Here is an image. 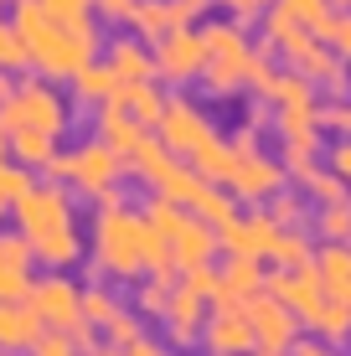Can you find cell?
Segmentation results:
<instances>
[{
	"mask_svg": "<svg viewBox=\"0 0 351 356\" xmlns=\"http://www.w3.org/2000/svg\"><path fill=\"white\" fill-rule=\"evenodd\" d=\"M176 165H181V155L161 140V134H155V140L145 134V140L135 145V155H129V176H140L150 191H161L165 181H171V170H176Z\"/></svg>",
	"mask_w": 351,
	"mask_h": 356,
	"instance_id": "obj_19",
	"label": "cell"
},
{
	"mask_svg": "<svg viewBox=\"0 0 351 356\" xmlns=\"http://www.w3.org/2000/svg\"><path fill=\"white\" fill-rule=\"evenodd\" d=\"M320 232V243H351V202H320V212L310 217Z\"/></svg>",
	"mask_w": 351,
	"mask_h": 356,
	"instance_id": "obj_29",
	"label": "cell"
},
{
	"mask_svg": "<svg viewBox=\"0 0 351 356\" xmlns=\"http://www.w3.org/2000/svg\"><path fill=\"white\" fill-rule=\"evenodd\" d=\"M191 212H197V217H207V222H212V227H222V222H227V217H233V212H238V196H233V191H227V186H217V181H212V186H207V191H202V196H197V207H191Z\"/></svg>",
	"mask_w": 351,
	"mask_h": 356,
	"instance_id": "obj_33",
	"label": "cell"
},
{
	"mask_svg": "<svg viewBox=\"0 0 351 356\" xmlns=\"http://www.w3.org/2000/svg\"><path fill=\"white\" fill-rule=\"evenodd\" d=\"M263 259H253V253H227V268L217 274V294L212 305L217 310H233V305H248L253 294L263 289Z\"/></svg>",
	"mask_w": 351,
	"mask_h": 356,
	"instance_id": "obj_16",
	"label": "cell"
},
{
	"mask_svg": "<svg viewBox=\"0 0 351 356\" xmlns=\"http://www.w3.org/2000/svg\"><path fill=\"white\" fill-rule=\"evenodd\" d=\"M108 104H124L145 129H155V124H161V114H165V93L155 88V78H145V83H119Z\"/></svg>",
	"mask_w": 351,
	"mask_h": 356,
	"instance_id": "obj_24",
	"label": "cell"
},
{
	"mask_svg": "<svg viewBox=\"0 0 351 356\" xmlns=\"http://www.w3.org/2000/svg\"><path fill=\"white\" fill-rule=\"evenodd\" d=\"M202 346H207V356H253L259 351V336H253L243 305L207 315V321H202Z\"/></svg>",
	"mask_w": 351,
	"mask_h": 356,
	"instance_id": "obj_14",
	"label": "cell"
},
{
	"mask_svg": "<svg viewBox=\"0 0 351 356\" xmlns=\"http://www.w3.org/2000/svg\"><path fill=\"white\" fill-rule=\"evenodd\" d=\"M300 186H305L310 202H341V196H351V191H346V181L336 176V170H320V165H310Z\"/></svg>",
	"mask_w": 351,
	"mask_h": 356,
	"instance_id": "obj_35",
	"label": "cell"
},
{
	"mask_svg": "<svg viewBox=\"0 0 351 356\" xmlns=\"http://www.w3.org/2000/svg\"><path fill=\"white\" fill-rule=\"evenodd\" d=\"M310 268L320 274V284L336 294L341 305H351V243H320Z\"/></svg>",
	"mask_w": 351,
	"mask_h": 356,
	"instance_id": "obj_22",
	"label": "cell"
},
{
	"mask_svg": "<svg viewBox=\"0 0 351 356\" xmlns=\"http://www.w3.org/2000/svg\"><path fill=\"white\" fill-rule=\"evenodd\" d=\"M42 330L47 325L31 310V300H0V351H31Z\"/></svg>",
	"mask_w": 351,
	"mask_h": 356,
	"instance_id": "obj_20",
	"label": "cell"
},
{
	"mask_svg": "<svg viewBox=\"0 0 351 356\" xmlns=\"http://www.w3.org/2000/svg\"><path fill=\"white\" fill-rule=\"evenodd\" d=\"M26 300L42 315V325H52V330H72L83 321V289L67 279V268H52L47 279H36Z\"/></svg>",
	"mask_w": 351,
	"mask_h": 356,
	"instance_id": "obj_11",
	"label": "cell"
},
{
	"mask_svg": "<svg viewBox=\"0 0 351 356\" xmlns=\"http://www.w3.org/2000/svg\"><path fill=\"white\" fill-rule=\"evenodd\" d=\"M161 140L171 145V150L181 155L186 165H197L202 155L217 145V129H212V119L202 114L197 104H186V98H165V114H161Z\"/></svg>",
	"mask_w": 351,
	"mask_h": 356,
	"instance_id": "obj_10",
	"label": "cell"
},
{
	"mask_svg": "<svg viewBox=\"0 0 351 356\" xmlns=\"http://www.w3.org/2000/svg\"><path fill=\"white\" fill-rule=\"evenodd\" d=\"M93 16H99V21H114V26H129L135 0H93Z\"/></svg>",
	"mask_w": 351,
	"mask_h": 356,
	"instance_id": "obj_43",
	"label": "cell"
},
{
	"mask_svg": "<svg viewBox=\"0 0 351 356\" xmlns=\"http://www.w3.org/2000/svg\"><path fill=\"white\" fill-rule=\"evenodd\" d=\"M124 356H171V351H165V346H161V341H150V336H140V341H129V346H124Z\"/></svg>",
	"mask_w": 351,
	"mask_h": 356,
	"instance_id": "obj_48",
	"label": "cell"
},
{
	"mask_svg": "<svg viewBox=\"0 0 351 356\" xmlns=\"http://www.w3.org/2000/svg\"><path fill=\"white\" fill-rule=\"evenodd\" d=\"M104 63H108V72H114L119 83H145V78H155L150 42H140V36H124V42H114Z\"/></svg>",
	"mask_w": 351,
	"mask_h": 356,
	"instance_id": "obj_23",
	"label": "cell"
},
{
	"mask_svg": "<svg viewBox=\"0 0 351 356\" xmlns=\"http://www.w3.org/2000/svg\"><path fill=\"white\" fill-rule=\"evenodd\" d=\"M104 336H108V341H114V346H119V351H124V346H129V341H140V336H145V330H140V321H135V315H129V310H119V315H114V321H108V325H104Z\"/></svg>",
	"mask_w": 351,
	"mask_h": 356,
	"instance_id": "obj_41",
	"label": "cell"
},
{
	"mask_svg": "<svg viewBox=\"0 0 351 356\" xmlns=\"http://www.w3.org/2000/svg\"><path fill=\"white\" fill-rule=\"evenodd\" d=\"M263 212H269L279 227H300V222H305V202H300V196H279V191H274Z\"/></svg>",
	"mask_w": 351,
	"mask_h": 356,
	"instance_id": "obj_39",
	"label": "cell"
},
{
	"mask_svg": "<svg viewBox=\"0 0 351 356\" xmlns=\"http://www.w3.org/2000/svg\"><path fill=\"white\" fill-rule=\"evenodd\" d=\"M289 356H341V346H325V341L316 336V341H295Z\"/></svg>",
	"mask_w": 351,
	"mask_h": 356,
	"instance_id": "obj_47",
	"label": "cell"
},
{
	"mask_svg": "<svg viewBox=\"0 0 351 356\" xmlns=\"http://www.w3.org/2000/svg\"><path fill=\"white\" fill-rule=\"evenodd\" d=\"M21 63H26V42H21L16 26H6V21H0V72H16Z\"/></svg>",
	"mask_w": 351,
	"mask_h": 356,
	"instance_id": "obj_38",
	"label": "cell"
},
{
	"mask_svg": "<svg viewBox=\"0 0 351 356\" xmlns=\"http://www.w3.org/2000/svg\"><path fill=\"white\" fill-rule=\"evenodd\" d=\"M171 253H176V274H181V268L212 264L217 253H222V243H217V227L207 222V217L186 212V217H181V227L171 232Z\"/></svg>",
	"mask_w": 351,
	"mask_h": 356,
	"instance_id": "obj_17",
	"label": "cell"
},
{
	"mask_svg": "<svg viewBox=\"0 0 351 356\" xmlns=\"http://www.w3.org/2000/svg\"><path fill=\"white\" fill-rule=\"evenodd\" d=\"M202 36H207V67H202V78H197L202 93L207 98L243 93L253 67H259V57H263V47H253L238 21H217V26H207Z\"/></svg>",
	"mask_w": 351,
	"mask_h": 356,
	"instance_id": "obj_5",
	"label": "cell"
},
{
	"mask_svg": "<svg viewBox=\"0 0 351 356\" xmlns=\"http://www.w3.org/2000/svg\"><path fill=\"white\" fill-rule=\"evenodd\" d=\"M6 140H10V155H16V161L26 165V170H47V161L57 155V134L36 129V124H21V129H10Z\"/></svg>",
	"mask_w": 351,
	"mask_h": 356,
	"instance_id": "obj_25",
	"label": "cell"
},
{
	"mask_svg": "<svg viewBox=\"0 0 351 356\" xmlns=\"http://www.w3.org/2000/svg\"><path fill=\"white\" fill-rule=\"evenodd\" d=\"M47 176L72 186V191H83V196H104L108 186H119V181L129 176V161L114 150V145L93 140V145H78L72 155L57 150L52 161H47Z\"/></svg>",
	"mask_w": 351,
	"mask_h": 356,
	"instance_id": "obj_7",
	"label": "cell"
},
{
	"mask_svg": "<svg viewBox=\"0 0 351 356\" xmlns=\"http://www.w3.org/2000/svg\"><path fill=\"white\" fill-rule=\"evenodd\" d=\"M6 155H10V140H6V129H0V161H6Z\"/></svg>",
	"mask_w": 351,
	"mask_h": 356,
	"instance_id": "obj_50",
	"label": "cell"
},
{
	"mask_svg": "<svg viewBox=\"0 0 351 356\" xmlns=\"http://www.w3.org/2000/svg\"><path fill=\"white\" fill-rule=\"evenodd\" d=\"M320 129H336L341 140H351V104L346 98H336V104L320 108Z\"/></svg>",
	"mask_w": 351,
	"mask_h": 356,
	"instance_id": "obj_42",
	"label": "cell"
},
{
	"mask_svg": "<svg viewBox=\"0 0 351 356\" xmlns=\"http://www.w3.org/2000/svg\"><path fill=\"white\" fill-rule=\"evenodd\" d=\"M31 356H83V351H78V341H72V330H52L47 325L42 336L31 341Z\"/></svg>",
	"mask_w": 351,
	"mask_h": 356,
	"instance_id": "obj_36",
	"label": "cell"
},
{
	"mask_svg": "<svg viewBox=\"0 0 351 356\" xmlns=\"http://www.w3.org/2000/svg\"><path fill=\"white\" fill-rule=\"evenodd\" d=\"M21 124H36V129H47V134H63L67 129V104H63V93L52 88V78H26V83H16V93L0 104V129H21Z\"/></svg>",
	"mask_w": 351,
	"mask_h": 356,
	"instance_id": "obj_8",
	"label": "cell"
},
{
	"mask_svg": "<svg viewBox=\"0 0 351 356\" xmlns=\"http://www.w3.org/2000/svg\"><path fill=\"white\" fill-rule=\"evenodd\" d=\"M227 10H233V21L238 26H248V21H263V10L274 6V0H222Z\"/></svg>",
	"mask_w": 351,
	"mask_h": 356,
	"instance_id": "obj_44",
	"label": "cell"
},
{
	"mask_svg": "<svg viewBox=\"0 0 351 356\" xmlns=\"http://www.w3.org/2000/svg\"><path fill=\"white\" fill-rule=\"evenodd\" d=\"M274 6L289 10V16L300 21V26H310L316 36H320L325 26H331V16H336V10H331V0H274Z\"/></svg>",
	"mask_w": 351,
	"mask_h": 356,
	"instance_id": "obj_34",
	"label": "cell"
},
{
	"mask_svg": "<svg viewBox=\"0 0 351 356\" xmlns=\"http://www.w3.org/2000/svg\"><path fill=\"white\" fill-rule=\"evenodd\" d=\"M259 129H263V114H248V129L233 140V165H227L222 186L238 202H269L274 191H284V165L259 150Z\"/></svg>",
	"mask_w": 351,
	"mask_h": 356,
	"instance_id": "obj_6",
	"label": "cell"
},
{
	"mask_svg": "<svg viewBox=\"0 0 351 356\" xmlns=\"http://www.w3.org/2000/svg\"><path fill=\"white\" fill-rule=\"evenodd\" d=\"M253 356H289V351H269V346H259V351H253Z\"/></svg>",
	"mask_w": 351,
	"mask_h": 356,
	"instance_id": "obj_51",
	"label": "cell"
},
{
	"mask_svg": "<svg viewBox=\"0 0 351 356\" xmlns=\"http://www.w3.org/2000/svg\"><path fill=\"white\" fill-rule=\"evenodd\" d=\"M217 6H222V0H217Z\"/></svg>",
	"mask_w": 351,
	"mask_h": 356,
	"instance_id": "obj_56",
	"label": "cell"
},
{
	"mask_svg": "<svg viewBox=\"0 0 351 356\" xmlns=\"http://www.w3.org/2000/svg\"><path fill=\"white\" fill-rule=\"evenodd\" d=\"M320 42L331 47V52L341 57V63H351V10H336V16H331V26L320 31Z\"/></svg>",
	"mask_w": 351,
	"mask_h": 356,
	"instance_id": "obj_37",
	"label": "cell"
},
{
	"mask_svg": "<svg viewBox=\"0 0 351 356\" xmlns=\"http://www.w3.org/2000/svg\"><path fill=\"white\" fill-rule=\"evenodd\" d=\"M150 57H155V78L161 83H197L202 67H207V36L197 26H171L161 42H150Z\"/></svg>",
	"mask_w": 351,
	"mask_h": 356,
	"instance_id": "obj_9",
	"label": "cell"
},
{
	"mask_svg": "<svg viewBox=\"0 0 351 356\" xmlns=\"http://www.w3.org/2000/svg\"><path fill=\"white\" fill-rule=\"evenodd\" d=\"M331 170L346 181V191H351V140H341V145L331 150Z\"/></svg>",
	"mask_w": 351,
	"mask_h": 356,
	"instance_id": "obj_46",
	"label": "cell"
},
{
	"mask_svg": "<svg viewBox=\"0 0 351 356\" xmlns=\"http://www.w3.org/2000/svg\"><path fill=\"white\" fill-rule=\"evenodd\" d=\"M145 134H150V129H145L124 104H99V140H104V145H114L124 161L135 155V145L145 140Z\"/></svg>",
	"mask_w": 351,
	"mask_h": 356,
	"instance_id": "obj_21",
	"label": "cell"
},
{
	"mask_svg": "<svg viewBox=\"0 0 351 356\" xmlns=\"http://www.w3.org/2000/svg\"><path fill=\"white\" fill-rule=\"evenodd\" d=\"M0 356H21V351H0Z\"/></svg>",
	"mask_w": 351,
	"mask_h": 356,
	"instance_id": "obj_54",
	"label": "cell"
},
{
	"mask_svg": "<svg viewBox=\"0 0 351 356\" xmlns=\"http://www.w3.org/2000/svg\"><path fill=\"white\" fill-rule=\"evenodd\" d=\"M331 10H351V0H331Z\"/></svg>",
	"mask_w": 351,
	"mask_h": 356,
	"instance_id": "obj_53",
	"label": "cell"
},
{
	"mask_svg": "<svg viewBox=\"0 0 351 356\" xmlns=\"http://www.w3.org/2000/svg\"><path fill=\"white\" fill-rule=\"evenodd\" d=\"M88 356H124V351H119V346H108V351H88Z\"/></svg>",
	"mask_w": 351,
	"mask_h": 356,
	"instance_id": "obj_52",
	"label": "cell"
},
{
	"mask_svg": "<svg viewBox=\"0 0 351 356\" xmlns=\"http://www.w3.org/2000/svg\"><path fill=\"white\" fill-rule=\"evenodd\" d=\"M0 6H6V0H0Z\"/></svg>",
	"mask_w": 351,
	"mask_h": 356,
	"instance_id": "obj_57",
	"label": "cell"
},
{
	"mask_svg": "<svg viewBox=\"0 0 351 356\" xmlns=\"http://www.w3.org/2000/svg\"><path fill=\"white\" fill-rule=\"evenodd\" d=\"M119 310H124V305L114 300V289H104V284H88V289H83V321H88L93 330H104Z\"/></svg>",
	"mask_w": 351,
	"mask_h": 356,
	"instance_id": "obj_32",
	"label": "cell"
},
{
	"mask_svg": "<svg viewBox=\"0 0 351 356\" xmlns=\"http://www.w3.org/2000/svg\"><path fill=\"white\" fill-rule=\"evenodd\" d=\"M16 212L21 238L31 243V259L47 268H72L83 259V238H78V217H72V196L63 181H47V186H31L10 202Z\"/></svg>",
	"mask_w": 351,
	"mask_h": 356,
	"instance_id": "obj_2",
	"label": "cell"
},
{
	"mask_svg": "<svg viewBox=\"0 0 351 356\" xmlns=\"http://www.w3.org/2000/svg\"><path fill=\"white\" fill-rule=\"evenodd\" d=\"M263 289H269L274 300H284L289 310L300 315V325H305L310 336H320L325 346H351V305L336 300L310 264L305 268H274V274L263 279Z\"/></svg>",
	"mask_w": 351,
	"mask_h": 356,
	"instance_id": "obj_3",
	"label": "cell"
},
{
	"mask_svg": "<svg viewBox=\"0 0 351 356\" xmlns=\"http://www.w3.org/2000/svg\"><path fill=\"white\" fill-rule=\"evenodd\" d=\"M10 26L26 42V63L52 83H72V72L99 57V31H93V21H57V16L42 10V0H21Z\"/></svg>",
	"mask_w": 351,
	"mask_h": 356,
	"instance_id": "obj_1",
	"label": "cell"
},
{
	"mask_svg": "<svg viewBox=\"0 0 351 356\" xmlns=\"http://www.w3.org/2000/svg\"><path fill=\"white\" fill-rule=\"evenodd\" d=\"M165 341L171 346H191L202 341V321H207V294L191 284L186 274H176V289H171V305H165Z\"/></svg>",
	"mask_w": 351,
	"mask_h": 356,
	"instance_id": "obj_13",
	"label": "cell"
},
{
	"mask_svg": "<svg viewBox=\"0 0 351 356\" xmlns=\"http://www.w3.org/2000/svg\"><path fill=\"white\" fill-rule=\"evenodd\" d=\"M310 259H316V243L300 227H279V238H274V248H269V264L274 268H305Z\"/></svg>",
	"mask_w": 351,
	"mask_h": 356,
	"instance_id": "obj_28",
	"label": "cell"
},
{
	"mask_svg": "<svg viewBox=\"0 0 351 356\" xmlns=\"http://www.w3.org/2000/svg\"><path fill=\"white\" fill-rule=\"evenodd\" d=\"M31 264H36L31 243L21 238V232H16V238H0V300H26V294H31V284H36Z\"/></svg>",
	"mask_w": 351,
	"mask_h": 356,
	"instance_id": "obj_18",
	"label": "cell"
},
{
	"mask_svg": "<svg viewBox=\"0 0 351 356\" xmlns=\"http://www.w3.org/2000/svg\"><path fill=\"white\" fill-rule=\"evenodd\" d=\"M0 212H6V202H0Z\"/></svg>",
	"mask_w": 351,
	"mask_h": 356,
	"instance_id": "obj_55",
	"label": "cell"
},
{
	"mask_svg": "<svg viewBox=\"0 0 351 356\" xmlns=\"http://www.w3.org/2000/svg\"><path fill=\"white\" fill-rule=\"evenodd\" d=\"M171 6H176V21H181V26H197V21L217 6V0H171Z\"/></svg>",
	"mask_w": 351,
	"mask_h": 356,
	"instance_id": "obj_45",
	"label": "cell"
},
{
	"mask_svg": "<svg viewBox=\"0 0 351 356\" xmlns=\"http://www.w3.org/2000/svg\"><path fill=\"white\" fill-rule=\"evenodd\" d=\"M145 222H150L155 232H161V238H171V232L181 227V217H186V207L181 202H171V196H161V191H150V202H145Z\"/></svg>",
	"mask_w": 351,
	"mask_h": 356,
	"instance_id": "obj_31",
	"label": "cell"
},
{
	"mask_svg": "<svg viewBox=\"0 0 351 356\" xmlns=\"http://www.w3.org/2000/svg\"><path fill=\"white\" fill-rule=\"evenodd\" d=\"M10 93H16V83H10V72H0V104H6Z\"/></svg>",
	"mask_w": 351,
	"mask_h": 356,
	"instance_id": "obj_49",
	"label": "cell"
},
{
	"mask_svg": "<svg viewBox=\"0 0 351 356\" xmlns=\"http://www.w3.org/2000/svg\"><path fill=\"white\" fill-rule=\"evenodd\" d=\"M26 186H31V170H26V165H21V161H16V165H10V161H0V202L10 207L21 191H26Z\"/></svg>",
	"mask_w": 351,
	"mask_h": 356,
	"instance_id": "obj_40",
	"label": "cell"
},
{
	"mask_svg": "<svg viewBox=\"0 0 351 356\" xmlns=\"http://www.w3.org/2000/svg\"><path fill=\"white\" fill-rule=\"evenodd\" d=\"M99 202V222H93V259L108 279H140L145 274V217L124 207V191L108 186Z\"/></svg>",
	"mask_w": 351,
	"mask_h": 356,
	"instance_id": "obj_4",
	"label": "cell"
},
{
	"mask_svg": "<svg viewBox=\"0 0 351 356\" xmlns=\"http://www.w3.org/2000/svg\"><path fill=\"white\" fill-rule=\"evenodd\" d=\"M114 88H119V78L108 72V63H99V57L72 72V98H83V104H108Z\"/></svg>",
	"mask_w": 351,
	"mask_h": 356,
	"instance_id": "obj_27",
	"label": "cell"
},
{
	"mask_svg": "<svg viewBox=\"0 0 351 356\" xmlns=\"http://www.w3.org/2000/svg\"><path fill=\"white\" fill-rule=\"evenodd\" d=\"M171 289H176V274H171V279H165V274H150V279H145V284L135 289V310H140V315H155V321H161L165 305H171Z\"/></svg>",
	"mask_w": 351,
	"mask_h": 356,
	"instance_id": "obj_30",
	"label": "cell"
},
{
	"mask_svg": "<svg viewBox=\"0 0 351 356\" xmlns=\"http://www.w3.org/2000/svg\"><path fill=\"white\" fill-rule=\"evenodd\" d=\"M129 26H135L140 42H161V36L171 31V26H181V21H176V6H171V0H135Z\"/></svg>",
	"mask_w": 351,
	"mask_h": 356,
	"instance_id": "obj_26",
	"label": "cell"
},
{
	"mask_svg": "<svg viewBox=\"0 0 351 356\" xmlns=\"http://www.w3.org/2000/svg\"><path fill=\"white\" fill-rule=\"evenodd\" d=\"M243 310H248V325H253V336H259V346H269V351H289L300 341V330H305L300 315L289 310L284 300H274L269 289H259Z\"/></svg>",
	"mask_w": 351,
	"mask_h": 356,
	"instance_id": "obj_12",
	"label": "cell"
},
{
	"mask_svg": "<svg viewBox=\"0 0 351 356\" xmlns=\"http://www.w3.org/2000/svg\"><path fill=\"white\" fill-rule=\"evenodd\" d=\"M274 238H279V222H274L269 212H248V217H227L222 227H217V243H222V253H253V259H269Z\"/></svg>",
	"mask_w": 351,
	"mask_h": 356,
	"instance_id": "obj_15",
	"label": "cell"
}]
</instances>
